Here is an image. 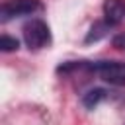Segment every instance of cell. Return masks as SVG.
<instances>
[{"label": "cell", "mask_w": 125, "mask_h": 125, "mask_svg": "<svg viewBox=\"0 0 125 125\" xmlns=\"http://www.w3.org/2000/svg\"><path fill=\"white\" fill-rule=\"evenodd\" d=\"M21 33H23V41L27 45L29 51H39V49H45L51 45L53 37H51V27L47 25V21L39 20V18H33L29 20L23 27H21Z\"/></svg>", "instance_id": "1"}, {"label": "cell", "mask_w": 125, "mask_h": 125, "mask_svg": "<svg viewBox=\"0 0 125 125\" xmlns=\"http://www.w3.org/2000/svg\"><path fill=\"white\" fill-rule=\"evenodd\" d=\"M88 72L98 74L111 86H125V62L121 61H92L88 62Z\"/></svg>", "instance_id": "2"}, {"label": "cell", "mask_w": 125, "mask_h": 125, "mask_svg": "<svg viewBox=\"0 0 125 125\" xmlns=\"http://www.w3.org/2000/svg\"><path fill=\"white\" fill-rule=\"evenodd\" d=\"M41 8H43L41 0H6L0 8V20H2V23H6L14 18L31 16V14L39 12Z\"/></svg>", "instance_id": "3"}, {"label": "cell", "mask_w": 125, "mask_h": 125, "mask_svg": "<svg viewBox=\"0 0 125 125\" xmlns=\"http://www.w3.org/2000/svg\"><path fill=\"white\" fill-rule=\"evenodd\" d=\"M104 16L109 25H117L125 20V0H105Z\"/></svg>", "instance_id": "4"}, {"label": "cell", "mask_w": 125, "mask_h": 125, "mask_svg": "<svg viewBox=\"0 0 125 125\" xmlns=\"http://www.w3.org/2000/svg\"><path fill=\"white\" fill-rule=\"evenodd\" d=\"M109 98V94H107V90H104V88H92V90H88L84 96H82V105L86 107V109H94V107H98L104 100H107Z\"/></svg>", "instance_id": "5"}, {"label": "cell", "mask_w": 125, "mask_h": 125, "mask_svg": "<svg viewBox=\"0 0 125 125\" xmlns=\"http://www.w3.org/2000/svg\"><path fill=\"white\" fill-rule=\"evenodd\" d=\"M111 25L104 20V21H96L94 25H92V29H90V33L86 35V43H92V41H100L102 37H105V33H107V29H109Z\"/></svg>", "instance_id": "6"}, {"label": "cell", "mask_w": 125, "mask_h": 125, "mask_svg": "<svg viewBox=\"0 0 125 125\" xmlns=\"http://www.w3.org/2000/svg\"><path fill=\"white\" fill-rule=\"evenodd\" d=\"M18 47H20V41H18L16 37H10V35H6V33L0 37V51H2V53L18 51Z\"/></svg>", "instance_id": "7"}, {"label": "cell", "mask_w": 125, "mask_h": 125, "mask_svg": "<svg viewBox=\"0 0 125 125\" xmlns=\"http://www.w3.org/2000/svg\"><path fill=\"white\" fill-rule=\"evenodd\" d=\"M111 45H113L115 49H119V51H125V31L117 33V35L111 39Z\"/></svg>", "instance_id": "8"}]
</instances>
